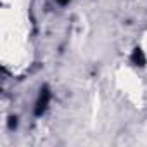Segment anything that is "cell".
I'll list each match as a JSON object with an SVG mask.
<instances>
[{
	"label": "cell",
	"instance_id": "6da1fadb",
	"mask_svg": "<svg viewBox=\"0 0 147 147\" xmlns=\"http://www.w3.org/2000/svg\"><path fill=\"white\" fill-rule=\"evenodd\" d=\"M49 102H50V90L49 88H42L40 95L36 99V104H35V116H42L47 111Z\"/></svg>",
	"mask_w": 147,
	"mask_h": 147
},
{
	"label": "cell",
	"instance_id": "7a4b0ae2",
	"mask_svg": "<svg viewBox=\"0 0 147 147\" xmlns=\"http://www.w3.org/2000/svg\"><path fill=\"white\" fill-rule=\"evenodd\" d=\"M131 62H133L135 66H138V67H144V66L147 64V57H145V54H144V50H142L140 47L133 49V54H131Z\"/></svg>",
	"mask_w": 147,
	"mask_h": 147
},
{
	"label": "cell",
	"instance_id": "3957f363",
	"mask_svg": "<svg viewBox=\"0 0 147 147\" xmlns=\"http://www.w3.org/2000/svg\"><path fill=\"white\" fill-rule=\"evenodd\" d=\"M55 2H57V4H61V5H66V4H69V2H71V0H55Z\"/></svg>",
	"mask_w": 147,
	"mask_h": 147
}]
</instances>
